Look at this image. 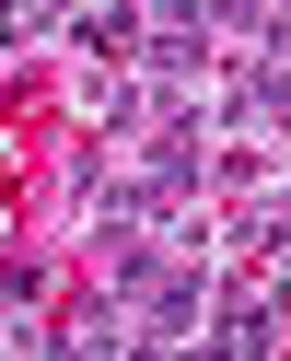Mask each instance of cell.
<instances>
[{
	"label": "cell",
	"mask_w": 291,
	"mask_h": 361,
	"mask_svg": "<svg viewBox=\"0 0 291 361\" xmlns=\"http://www.w3.org/2000/svg\"><path fill=\"white\" fill-rule=\"evenodd\" d=\"M210 268H221V257H163V280H151V291H140V314H128L140 361H187V350H198V314H210Z\"/></svg>",
	"instance_id": "6da1fadb"
},
{
	"label": "cell",
	"mask_w": 291,
	"mask_h": 361,
	"mask_svg": "<svg viewBox=\"0 0 291 361\" xmlns=\"http://www.w3.org/2000/svg\"><path fill=\"white\" fill-rule=\"evenodd\" d=\"M70 291V245L47 221H0V314H47Z\"/></svg>",
	"instance_id": "7a4b0ae2"
},
{
	"label": "cell",
	"mask_w": 291,
	"mask_h": 361,
	"mask_svg": "<svg viewBox=\"0 0 291 361\" xmlns=\"http://www.w3.org/2000/svg\"><path fill=\"white\" fill-rule=\"evenodd\" d=\"M140 24H151V0H82L70 24H58V59H82V71H128V59H140Z\"/></svg>",
	"instance_id": "3957f363"
},
{
	"label": "cell",
	"mask_w": 291,
	"mask_h": 361,
	"mask_svg": "<svg viewBox=\"0 0 291 361\" xmlns=\"http://www.w3.org/2000/svg\"><path fill=\"white\" fill-rule=\"evenodd\" d=\"M280 164H291L280 140H210V198H256Z\"/></svg>",
	"instance_id": "277c9868"
}]
</instances>
